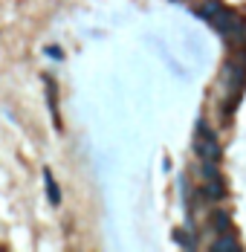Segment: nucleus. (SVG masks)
<instances>
[{
  "instance_id": "obj_2",
  "label": "nucleus",
  "mask_w": 246,
  "mask_h": 252,
  "mask_svg": "<svg viewBox=\"0 0 246 252\" xmlns=\"http://www.w3.org/2000/svg\"><path fill=\"white\" fill-rule=\"evenodd\" d=\"M203 191L212 197V200H220L223 194H226V189H223V177L217 174V162H203Z\"/></svg>"
},
{
  "instance_id": "obj_4",
  "label": "nucleus",
  "mask_w": 246,
  "mask_h": 252,
  "mask_svg": "<svg viewBox=\"0 0 246 252\" xmlns=\"http://www.w3.org/2000/svg\"><path fill=\"white\" fill-rule=\"evenodd\" d=\"M44 183H47L49 203H52V206H58V203H61V191H58V186H55V177H52V171H44Z\"/></svg>"
},
{
  "instance_id": "obj_5",
  "label": "nucleus",
  "mask_w": 246,
  "mask_h": 252,
  "mask_svg": "<svg viewBox=\"0 0 246 252\" xmlns=\"http://www.w3.org/2000/svg\"><path fill=\"white\" fill-rule=\"evenodd\" d=\"M212 250H215V252H241V247H238L235 241H217Z\"/></svg>"
},
{
  "instance_id": "obj_1",
  "label": "nucleus",
  "mask_w": 246,
  "mask_h": 252,
  "mask_svg": "<svg viewBox=\"0 0 246 252\" xmlns=\"http://www.w3.org/2000/svg\"><path fill=\"white\" fill-rule=\"evenodd\" d=\"M197 154H200V159H203V162H217V159H220L217 136L203 125V122L197 125Z\"/></svg>"
},
{
  "instance_id": "obj_6",
  "label": "nucleus",
  "mask_w": 246,
  "mask_h": 252,
  "mask_svg": "<svg viewBox=\"0 0 246 252\" xmlns=\"http://www.w3.org/2000/svg\"><path fill=\"white\" fill-rule=\"evenodd\" d=\"M215 226H217V229H229V218H226L223 212H217V215H215Z\"/></svg>"
},
{
  "instance_id": "obj_3",
  "label": "nucleus",
  "mask_w": 246,
  "mask_h": 252,
  "mask_svg": "<svg viewBox=\"0 0 246 252\" xmlns=\"http://www.w3.org/2000/svg\"><path fill=\"white\" fill-rule=\"evenodd\" d=\"M244 81H246V70L241 64H226V67H223V84H226V90H229V101H232V104L241 96Z\"/></svg>"
}]
</instances>
